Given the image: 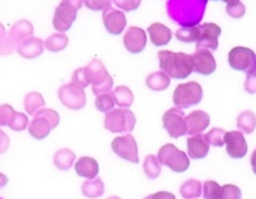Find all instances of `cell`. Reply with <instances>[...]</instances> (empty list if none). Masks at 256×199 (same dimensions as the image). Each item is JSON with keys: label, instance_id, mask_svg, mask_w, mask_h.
I'll use <instances>...</instances> for the list:
<instances>
[{"label": "cell", "instance_id": "1", "mask_svg": "<svg viewBox=\"0 0 256 199\" xmlns=\"http://www.w3.org/2000/svg\"><path fill=\"white\" fill-rule=\"evenodd\" d=\"M158 61L160 70L172 78L184 80L193 72V61L188 54L162 50L158 52Z\"/></svg>", "mask_w": 256, "mask_h": 199}, {"label": "cell", "instance_id": "2", "mask_svg": "<svg viewBox=\"0 0 256 199\" xmlns=\"http://www.w3.org/2000/svg\"><path fill=\"white\" fill-rule=\"evenodd\" d=\"M157 158L160 164L167 166L170 170L176 173L186 172L190 166V160H189L186 153L178 150L172 144H167L160 147V150H158Z\"/></svg>", "mask_w": 256, "mask_h": 199}, {"label": "cell", "instance_id": "3", "mask_svg": "<svg viewBox=\"0 0 256 199\" xmlns=\"http://www.w3.org/2000/svg\"><path fill=\"white\" fill-rule=\"evenodd\" d=\"M203 98V88L200 84L196 81L179 84L173 92V102L178 108H188V107L198 104Z\"/></svg>", "mask_w": 256, "mask_h": 199}, {"label": "cell", "instance_id": "4", "mask_svg": "<svg viewBox=\"0 0 256 199\" xmlns=\"http://www.w3.org/2000/svg\"><path fill=\"white\" fill-rule=\"evenodd\" d=\"M136 126V116L130 110H111L104 116V128L110 132H130Z\"/></svg>", "mask_w": 256, "mask_h": 199}, {"label": "cell", "instance_id": "5", "mask_svg": "<svg viewBox=\"0 0 256 199\" xmlns=\"http://www.w3.org/2000/svg\"><path fill=\"white\" fill-rule=\"evenodd\" d=\"M230 68L236 71H242L246 75L256 72V54L249 48L235 46L228 55Z\"/></svg>", "mask_w": 256, "mask_h": 199}, {"label": "cell", "instance_id": "6", "mask_svg": "<svg viewBox=\"0 0 256 199\" xmlns=\"http://www.w3.org/2000/svg\"><path fill=\"white\" fill-rule=\"evenodd\" d=\"M58 100L65 107L70 110H81L86 104V92L84 88L70 82L58 88Z\"/></svg>", "mask_w": 256, "mask_h": 199}, {"label": "cell", "instance_id": "7", "mask_svg": "<svg viewBox=\"0 0 256 199\" xmlns=\"http://www.w3.org/2000/svg\"><path fill=\"white\" fill-rule=\"evenodd\" d=\"M163 126L172 138H179L184 136L186 134V122L183 110L178 107L168 110L163 114Z\"/></svg>", "mask_w": 256, "mask_h": 199}, {"label": "cell", "instance_id": "8", "mask_svg": "<svg viewBox=\"0 0 256 199\" xmlns=\"http://www.w3.org/2000/svg\"><path fill=\"white\" fill-rule=\"evenodd\" d=\"M222 29L214 22H204L199 25V36L196 40V49L218 50Z\"/></svg>", "mask_w": 256, "mask_h": 199}, {"label": "cell", "instance_id": "9", "mask_svg": "<svg viewBox=\"0 0 256 199\" xmlns=\"http://www.w3.org/2000/svg\"><path fill=\"white\" fill-rule=\"evenodd\" d=\"M112 150L118 157L132 163H138V146L134 137L127 134L124 136L116 137L111 144Z\"/></svg>", "mask_w": 256, "mask_h": 199}, {"label": "cell", "instance_id": "10", "mask_svg": "<svg viewBox=\"0 0 256 199\" xmlns=\"http://www.w3.org/2000/svg\"><path fill=\"white\" fill-rule=\"evenodd\" d=\"M76 16H78V9H75L72 5L68 4V2H61L56 6L55 12H54V28L58 32H68L72 26L74 22L76 20Z\"/></svg>", "mask_w": 256, "mask_h": 199}, {"label": "cell", "instance_id": "11", "mask_svg": "<svg viewBox=\"0 0 256 199\" xmlns=\"http://www.w3.org/2000/svg\"><path fill=\"white\" fill-rule=\"evenodd\" d=\"M190 56L193 61V71L208 76L216 70V61L210 50L196 49Z\"/></svg>", "mask_w": 256, "mask_h": 199}, {"label": "cell", "instance_id": "12", "mask_svg": "<svg viewBox=\"0 0 256 199\" xmlns=\"http://www.w3.org/2000/svg\"><path fill=\"white\" fill-rule=\"evenodd\" d=\"M225 146H226L228 154L232 158H242L248 153V142L245 140L244 134L240 131H230L225 134L224 137Z\"/></svg>", "mask_w": 256, "mask_h": 199}, {"label": "cell", "instance_id": "13", "mask_svg": "<svg viewBox=\"0 0 256 199\" xmlns=\"http://www.w3.org/2000/svg\"><path fill=\"white\" fill-rule=\"evenodd\" d=\"M124 45L130 54H140L147 45V34L138 26H130L124 35Z\"/></svg>", "mask_w": 256, "mask_h": 199}, {"label": "cell", "instance_id": "14", "mask_svg": "<svg viewBox=\"0 0 256 199\" xmlns=\"http://www.w3.org/2000/svg\"><path fill=\"white\" fill-rule=\"evenodd\" d=\"M102 20L107 32L112 35H120L124 30L127 24L126 15L121 10L108 8L102 14Z\"/></svg>", "mask_w": 256, "mask_h": 199}, {"label": "cell", "instance_id": "15", "mask_svg": "<svg viewBox=\"0 0 256 199\" xmlns=\"http://www.w3.org/2000/svg\"><path fill=\"white\" fill-rule=\"evenodd\" d=\"M186 134H198L208 128L210 124V116L206 111H192L188 116H186Z\"/></svg>", "mask_w": 256, "mask_h": 199}, {"label": "cell", "instance_id": "16", "mask_svg": "<svg viewBox=\"0 0 256 199\" xmlns=\"http://www.w3.org/2000/svg\"><path fill=\"white\" fill-rule=\"evenodd\" d=\"M186 150H188L189 157L193 160H202L208 156L210 144H208L204 134H193L186 140Z\"/></svg>", "mask_w": 256, "mask_h": 199}, {"label": "cell", "instance_id": "17", "mask_svg": "<svg viewBox=\"0 0 256 199\" xmlns=\"http://www.w3.org/2000/svg\"><path fill=\"white\" fill-rule=\"evenodd\" d=\"M84 72H85V78L87 84H91L92 86L100 85L104 82L107 78H108V72H107L106 68H104V62L98 58H94L88 65L84 68Z\"/></svg>", "mask_w": 256, "mask_h": 199}, {"label": "cell", "instance_id": "18", "mask_svg": "<svg viewBox=\"0 0 256 199\" xmlns=\"http://www.w3.org/2000/svg\"><path fill=\"white\" fill-rule=\"evenodd\" d=\"M44 48H45L44 46V42L39 38L30 36L16 45V51L24 58L32 60V58H35L42 55L44 52Z\"/></svg>", "mask_w": 256, "mask_h": 199}, {"label": "cell", "instance_id": "19", "mask_svg": "<svg viewBox=\"0 0 256 199\" xmlns=\"http://www.w3.org/2000/svg\"><path fill=\"white\" fill-rule=\"evenodd\" d=\"M54 130L52 124H50L48 118L42 114V112H36L34 114V118L29 124V134L35 140H44L48 136V134Z\"/></svg>", "mask_w": 256, "mask_h": 199}, {"label": "cell", "instance_id": "20", "mask_svg": "<svg viewBox=\"0 0 256 199\" xmlns=\"http://www.w3.org/2000/svg\"><path fill=\"white\" fill-rule=\"evenodd\" d=\"M75 172L80 177L87 178V180H94V178H96L98 176V162L94 158L84 156V157L78 158V162H76Z\"/></svg>", "mask_w": 256, "mask_h": 199}, {"label": "cell", "instance_id": "21", "mask_svg": "<svg viewBox=\"0 0 256 199\" xmlns=\"http://www.w3.org/2000/svg\"><path fill=\"white\" fill-rule=\"evenodd\" d=\"M148 34H150V39L153 45L156 46H164V45L170 44L172 36V30L164 24L160 22H154L148 28Z\"/></svg>", "mask_w": 256, "mask_h": 199}, {"label": "cell", "instance_id": "22", "mask_svg": "<svg viewBox=\"0 0 256 199\" xmlns=\"http://www.w3.org/2000/svg\"><path fill=\"white\" fill-rule=\"evenodd\" d=\"M34 34V26H32V22L29 20H19V22H15L14 25L10 29V38L14 40L15 44H20L22 40L28 39V38L32 36Z\"/></svg>", "mask_w": 256, "mask_h": 199}, {"label": "cell", "instance_id": "23", "mask_svg": "<svg viewBox=\"0 0 256 199\" xmlns=\"http://www.w3.org/2000/svg\"><path fill=\"white\" fill-rule=\"evenodd\" d=\"M146 85L153 91H163L170 85V78L163 71H156L147 76Z\"/></svg>", "mask_w": 256, "mask_h": 199}, {"label": "cell", "instance_id": "24", "mask_svg": "<svg viewBox=\"0 0 256 199\" xmlns=\"http://www.w3.org/2000/svg\"><path fill=\"white\" fill-rule=\"evenodd\" d=\"M236 126L239 128L238 131L242 132V134H252L256 128V114L249 110L242 112L236 118Z\"/></svg>", "mask_w": 256, "mask_h": 199}, {"label": "cell", "instance_id": "25", "mask_svg": "<svg viewBox=\"0 0 256 199\" xmlns=\"http://www.w3.org/2000/svg\"><path fill=\"white\" fill-rule=\"evenodd\" d=\"M76 160L75 153L68 148H61L54 156V164L61 170H68Z\"/></svg>", "mask_w": 256, "mask_h": 199}, {"label": "cell", "instance_id": "26", "mask_svg": "<svg viewBox=\"0 0 256 199\" xmlns=\"http://www.w3.org/2000/svg\"><path fill=\"white\" fill-rule=\"evenodd\" d=\"M111 94L114 96L116 104H118L121 108H128V107L132 106L134 96H133V92L130 91V88H127V86H117Z\"/></svg>", "mask_w": 256, "mask_h": 199}, {"label": "cell", "instance_id": "27", "mask_svg": "<svg viewBox=\"0 0 256 199\" xmlns=\"http://www.w3.org/2000/svg\"><path fill=\"white\" fill-rule=\"evenodd\" d=\"M45 106V100H44L42 95L39 92H29L26 96H25L24 100V107L25 111L28 112L29 114L34 116L36 112H39L40 110L44 108Z\"/></svg>", "mask_w": 256, "mask_h": 199}, {"label": "cell", "instance_id": "28", "mask_svg": "<svg viewBox=\"0 0 256 199\" xmlns=\"http://www.w3.org/2000/svg\"><path fill=\"white\" fill-rule=\"evenodd\" d=\"M82 194L87 198H98L104 193V184L100 178L86 180L81 187Z\"/></svg>", "mask_w": 256, "mask_h": 199}, {"label": "cell", "instance_id": "29", "mask_svg": "<svg viewBox=\"0 0 256 199\" xmlns=\"http://www.w3.org/2000/svg\"><path fill=\"white\" fill-rule=\"evenodd\" d=\"M68 38L66 36L65 32H56V34L50 35L48 39L44 42V46L46 48L51 52H58L62 51L68 46Z\"/></svg>", "mask_w": 256, "mask_h": 199}, {"label": "cell", "instance_id": "30", "mask_svg": "<svg viewBox=\"0 0 256 199\" xmlns=\"http://www.w3.org/2000/svg\"><path fill=\"white\" fill-rule=\"evenodd\" d=\"M202 183L198 180H188L180 186V196L184 199H196L202 194Z\"/></svg>", "mask_w": 256, "mask_h": 199}, {"label": "cell", "instance_id": "31", "mask_svg": "<svg viewBox=\"0 0 256 199\" xmlns=\"http://www.w3.org/2000/svg\"><path fill=\"white\" fill-rule=\"evenodd\" d=\"M143 170H144L146 176L150 180H156L160 177V172H162V166H160V160L154 154H148L144 158V163H143Z\"/></svg>", "mask_w": 256, "mask_h": 199}, {"label": "cell", "instance_id": "32", "mask_svg": "<svg viewBox=\"0 0 256 199\" xmlns=\"http://www.w3.org/2000/svg\"><path fill=\"white\" fill-rule=\"evenodd\" d=\"M176 36L182 42H196L199 36V26H182L176 32Z\"/></svg>", "mask_w": 256, "mask_h": 199}, {"label": "cell", "instance_id": "33", "mask_svg": "<svg viewBox=\"0 0 256 199\" xmlns=\"http://www.w3.org/2000/svg\"><path fill=\"white\" fill-rule=\"evenodd\" d=\"M114 104H116V102H114V98L111 92L101 94V95L96 96V100H94V106L97 107L98 111L104 112V114L114 110Z\"/></svg>", "mask_w": 256, "mask_h": 199}, {"label": "cell", "instance_id": "34", "mask_svg": "<svg viewBox=\"0 0 256 199\" xmlns=\"http://www.w3.org/2000/svg\"><path fill=\"white\" fill-rule=\"evenodd\" d=\"M28 124H29V120H28L26 114L22 112H15L8 126L12 131H24L26 130Z\"/></svg>", "mask_w": 256, "mask_h": 199}, {"label": "cell", "instance_id": "35", "mask_svg": "<svg viewBox=\"0 0 256 199\" xmlns=\"http://www.w3.org/2000/svg\"><path fill=\"white\" fill-rule=\"evenodd\" d=\"M225 134H226V132H225L222 128H218V127H215V128L210 130V131H209L206 134H204V136H206V141H208L209 144H212V146H215V147H222L225 144V141H224Z\"/></svg>", "mask_w": 256, "mask_h": 199}, {"label": "cell", "instance_id": "36", "mask_svg": "<svg viewBox=\"0 0 256 199\" xmlns=\"http://www.w3.org/2000/svg\"><path fill=\"white\" fill-rule=\"evenodd\" d=\"M222 186L218 184L214 180H206L203 184V197L204 199H219Z\"/></svg>", "mask_w": 256, "mask_h": 199}, {"label": "cell", "instance_id": "37", "mask_svg": "<svg viewBox=\"0 0 256 199\" xmlns=\"http://www.w3.org/2000/svg\"><path fill=\"white\" fill-rule=\"evenodd\" d=\"M219 199H242V190L238 186L225 184L220 190Z\"/></svg>", "mask_w": 256, "mask_h": 199}, {"label": "cell", "instance_id": "38", "mask_svg": "<svg viewBox=\"0 0 256 199\" xmlns=\"http://www.w3.org/2000/svg\"><path fill=\"white\" fill-rule=\"evenodd\" d=\"M225 10H226V14L229 16L234 18V19H240L245 15V10L246 9H245V5L240 0H238V2L226 4V9Z\"/></svg>", "mask_w": 256, "mask_h": 199}, {"label": "cell", "instance_id": "39", "mask_svg": "<svg viewBox=\"0 0 256 199\" xmlns=\"http://www.w3.org/2000/svg\"><path fill=\"white\" fill-rule=\"evenodd\" d=\"M84 4L87 9L92 10V12H98V10L104 12L106 9L111 8L112 0H84Z\"/></svg>", "mask_w": 256, "mask_h": 199}, {"label": "cell", "instance_id": "40", "mask_svg": "<svg viewBox=\"0 0 256 199\" xmlns=\"http://www.w3.org/2000/svg\"><path fill=\"white\" fill-rule=\"evenodd\" d=\"M15 111L12 108V104H4L0 106V127L8 126V124L10 122L12 117L14 116Z\"/></svg>", "mask_w": 256, "mask_h": 199}, {"label": "cell", "instance_id": "41", "mask_svg": "<svg viewBox=\"0 0 256 199\" xmlns=\"http://www.w3.org/2000/svg\"><path fill=\"white\" fill-rule=\"evenodd\" d=\"M14 50H16V44H15L14 40L10 38V35H5L4 39L0 42V55L8 56Z\"/></svg>", "mask_w": 256, "mask_h": 199}, {"label": "cell", "instance_id": "42", "mask_svg": "<svg viewBox=\"0 0 256 199\" xmlns=\"http://www.w3.org/2000/svg\"><path fill=\"white\" fill-rule=\"evenodd\" d=\"M112 88H114V80H112L111 76H108V78H107L104 82L100 84V85L92 86V91H94V95L98 96L101 95V94L110 92V91L112 90Z\"/></svg>", "mask_w": 256, "mask_h": 199}, {"label": "cell", "instance_id": "43", "mask_svg": "<svg viewBox=\"0 0 256 199\" xmlns=\"http://www.w3.org/2000/svg\"><path fill=\"white\" fill-rule=\"evenodd\" d=\"M118 6V9L124 12H133L140 5L142 0H112Z\"/></svg>", "mask_w": 256, "mask_h": 199}, {"label": "cell", "instance_id": "44", "mask_svg": "<svg viewBox=\"0 0 256 199\" xmlns=\"http://www.w3.org/2000/svg\"><path fill=\"white\" fill-rule=\"evenodd\" d=\"M72 82L76 84V85L81 86V88H85L86 86H88V84H87L86 78H85V72H84V68L75 70V72L72 74Z\"/></svg>", "mask_w": 256, "mask_h": 199}, {"label": "cell", "instance_id": "45", "mask_svg": "<svg viewBox=\"0 0 256 199\" xmlns=\"http://www.w3.org/2000/svg\"><path fill=\"white\" fill-rule=\"evenodd\" d=\"M244 88L248 94H256V72L246 76Z\"/></svg>", "mask_w": 256, "mask_h": 199}, {"label": "cell", "instance_id": "46", "mask_svg": "<svg viewBox=\"0 0 256 199\" xmlns=\"http://www.w3.org/2000/svg\"><path fill=\"white\" fill-rule=\"evenodd\" d=\"M9 144H10L9 136H8L2 130H0V154L6 152V150L9 148Z\"/></svg>", "mask_w": 256, "mask_h": 199}, {"label": "cell", "instance_id": "47", "mask_svg": "<svg viewBox=\"0 0 256 199\" xmlns=\"http://www.w3.org/2000/svg\"><path fill=\"white\" fill-rule=\"evenodd\" d=\"M144 199H176V196L170 192H157V193H153V194L147 196Z\"/></svg>", "mask_w": 256, "mask_h": 199}, {"label": "cell", "instance_id": "48", "mask_svg": "<svg viewBox=\"0 0 256 199\" xmlns=\"http://www.w3.org/2000/svg\"><path fill=\"white\" fill-rule=\"evenodd\" d=\"M61 2H68V4L72 5V6L78 10H80L81 6H82V4H84V0H61Z\"/></svg>", "mask_w": 256, "mask_h": 199}, {"label": "cell", "instance_id": "49", "mask_svg": "<svg viewBox=\"0 0 256 199\" xmlns=\"http://www.w3.org/2000/svg\"><path fill=\"white\" fill-rule=\"evenodd\" d=\"M8 182H9V180H8L6 176L4 173H0V188L5 187L8 184Z\"/></svg>", "mask_w": 256, "mask_h": 199}, {"label": "cell", "instance_id": "50", "mask_svg": "<svg viewBox=\"0 0 256 199\" xmlns=\"http://www.w3.org/2000/svg\"><path fill=\"white\" fill-rule=\"evenodd\" d=\"M252 172L256 174V148L254 150L252 154Z\"/></svg>", "mask_w": 256, "mask_h": 199}, {"label": "cell", "instance_id": "51", "mask_svg": "<svg viewBox=\"0 0 256 199\" xmlns=\"http://www.w3.org/2000/svg\"><path fill=\"white\" fill-rule=\"evenodd\" d=\"M5 28H4V25L2 24V22H0V42H2V39H4L5 38Z\"/></svg>", "mask_w": 256, "mask_h": 199}, {"label": "cell", "instance_id": "52", "mask_svg": "<svg viewBox=\"0 0 256 199\" xmlns=\"http://www.w3.org/2000/svg\"><path fill=\"white\" fill-rule=\"evenodd\" d=\"M222 2H226V4H230V2H238V0H222Z\"/></svg>", "mask_w": 256, "mask_h": 199}, {"label": "cell", "instance_id": "53", "mask_svg": "<svg viewBox=\"0 0 256 199\" xmlns=\"http://www.w3.org/2000/svg\"><path fill=\"white\" fill-rule=\"evenodd\" d=\"M107 199H122V198L116 197V196H112V197H110V198H107Z\"/></svg>", "mask_w": 256, "mask_h": 199}, {"label": "cell", "instance_id": "54", "mask_svg": "<svg viewBox=\"0 0 256 199\" xmlns=\"http://www.w3.org/2000/svg\"><path fill=\"white\" fill-rule=\"evenodd\" d=\"M214 2H216V0H214Z\"/></svg>", "mask_w": 256, "mask_h": 199}]
</instances>
